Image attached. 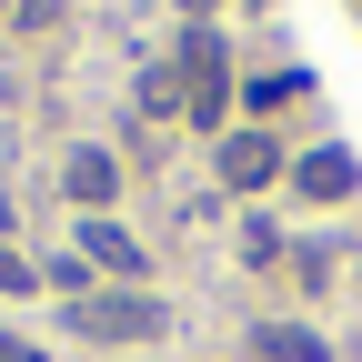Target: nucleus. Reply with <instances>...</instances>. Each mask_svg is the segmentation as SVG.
Here are the masks:
<instances>
[{"label":"nucleus","instance_id":"obj_1","mask_svg":"<svg viewBox=\"0 0 362 362\" xmlns=\"http://www.w3.org/2000/svg\"><path fill=\"white\" fill-rule=\"evenodd\" d=\"M71 332H90V342H151L161 332V302L151 292H81L71 302Z\"/></svg>","mask_w":362,"mask_h":362},{"label":"nucleus","instance_id":"obj_2","mask_svg":"<svg viewBox=\"0 0 362 362\" xmlns=\"http://www.w3.org/2000/svg\"><path fill=\"white\" fill-rule=\"evenodd\" d=\"M221 90H232V61H221L211 30H192V40H181V111H192V121H221Z\"/></svg>","mask_w":362,"mask_h":362},{"label":"nucleus","instance_id":"obj_3","mask_svg":"<svg viewBox=\"0 0 362 362\" xmlns=\"http://www.w3.org/2000/svg\"><path fill=\"white\" fill-rule=\"evenodd\" d=\"M81 262H90V272H121V282H141V262H151V252L131 242L121 221H81Z\"/></svg>","mask_w":362,"mask_h":362},{"label":"nucleus","instance_id":"obj_4","mask_svg":"<svg viewBox=\"0 0 362 362\" xmlns=\"http://www.w3.org/2000/svg\"><path fill=\"white\" fill-rule=\"evenodd\" d=\"M272 171H282V151H272L262 131H232V141H221V181H232V192H262Z\"/></svg>","mask_w":362,"mask_h":362},{"label":"nucleus","instance_id":"obj_5","mask_svg":"<svg viewBox=\"0 0 362 362\" xmlns=\"http://www.w3.org/2000/svg\"><path fill=\"white\" fill-rule=\"evenodd\" d=\"M61 181H71V202H81V211H101V202L121 192V161H111V151H71Z\"/></svg>","mask_w":362,"mask_h":362},{"label":"nucleus","instance_id":"obj_6","mask_svg":"<svg viewBox=\"0 0 362 362\" xmlns=\"http://www.w3.org/2000/svg\"><path fill=\"white\" fill-rule=\"evenodd\" d=\"M292 181H302L312 202H342V192H352V151H312V161H302Z\"/></svg>","mask_w":362,"mask_h":362},{"label":"nucleus","instance_id":"obj_7","mask_svg":"<svg viewBox=\"0 0 362 362\" xmlns=\"http://www.w3.org/2000/svg\"><path fill=\"white\" fill-rule=\"evenodd\" d=\"M252 352H272V362H322V342L292 332V322H262V332H252Z\"/></svg>","mask_w":362,"mask_h":362},{"label":"nucleus","instance_id":"obj_8","mask_svg":"<svg viewBox=\"0 0 362 362\" xmlns=\"http://www.w3.org/2000/svg\"><path fill=\"white\" fill-rule=\"evenodd\" d=\"M30 282H40V272H30L21 252H0V292H30Z\"/></svg>","mask_w":362,"mask_h":362},{"label":"nucleus","instance_id":"obj_9","mask_svg":"<svg viewBox=\"0 0 362 362\" xmlns=\"http://www.w3.org/2000/svg\"><path fill=\"white\" fill-rule=\"evenodd\" d=\"M0 362H40V342H21V332H0Z\"/></svg>","mask_w":362,"mask_h":362},{"label":"nucleus","instance_id":"obj_10","mask_svg":"<svg viewBox=\"0 0 362 362\" xmlns=\"http://www.w3.org/2000/svg\"><path fill=\"white\" fill-rule=\"evenodd\" d=\"M181 11H211V0H181Z\"/></svg>","mask_w":362,"mask_h":362},{"label":"nucleus","instance_id":"obj_11","mask_svg":"<svg viewBox=\"0 0 362 362\" xmlns=\"http://www.w3.org/2000/svg\"><path fill=\"white\" fill-rule=\"evenodd\" d=\"M0 11H11V0H0Z\"/></svg>","mask_w":362,"mask_h":362}]
</instances>
